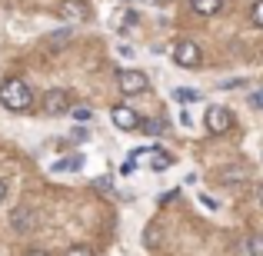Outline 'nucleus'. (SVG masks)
Returning <instances> with one entry per match:
<instances>
[{"label":"nucleus","mask_w":263,"mask_h":256,"mask_svg":"<svg viewBox=\"0 0 263 256\" xmlns=\"http://www.w3.org/2000/svg\"><path fill=\"white\" fill-rule=\"evenodd\" d=\"M117 87L127 96H137V93H147L150 90V77L143 70H123L120 77H117Z\"/></svg>","instance_id":"obj_3"},{"label":"nucleus","mask_w":263,"mask_h":256,"mask_svg":"<svg viewBox=\"0 0 263 256\" xmlns=\"http://www.w3.org/2000/svg\"><path fill=\"white\" fill-rule=\"evenodd\" d=\"M57 13H60V20H64V24H84V20L90 17V10H87L84 0H60V4H57Z\"/></svg>","instance_id":"obj_5"},{"label":"nucleus","mask_w":263,"mask_h":256,"mask_svg":"<svg viewBox=\"0 0 263 256\" xmlns=\"http://www.w3.org/2000/svg\"><path fill=\"white\" fill-rule=\"evenodd\" d=\"M7 196V183H4V180H0V200H4Z\"/></svg>","instance_id":"obj_23"},{"label":"nucleus","mask_w":263,"mask_h":256,"mask_svg":"<svg viewBox=\"0 0 263 256\" xmlns=\"http://www.w3.org/2000/svg\"><path fill=\"white\" fill-rule=\"evenodd\" d=\"M70 113H73V120H80V123H87L90 116H93V113H90L87 107H70Z\"/></svg>","instance_id":"obj_17"},{"label":"nucleus","mask_w":263,"mask_h":256,"mask_svg":"<svg viewBox=\"0 0 263 256\" xmlns=\"http://www.w3.org/2000/svg\"><path fill=\"white\" fill-rule=\"evenodd\" d=\"M27 256H50V253H44V250H30Z\"/></svg>","instance_id":"obj_22"},{"label":"nucleus","mask_w":263,"mask_h":256,"mask_svg":"<svg viewBox=\"0 0 263 256\" xmlns=\"http://www.w3.org/2000/svg\"><path fill=\"white\" fill-rule=\"evenodd\" d=\"M134 24H140V17L137 13H123V27H134Z\"/></svg>","instance_id":"obj_20"},{"label":"nucleus","mask_w":263,"mask_h":256,"mask_svg":"<svg viewBox=\"0 0 263 256\" xmlns=\"http://www.w3.org/2000/svg\"><path fill=\"white\" fill-rule=\"evenodd\" d=\"M10 226L17 233L37 230V210H33V206H13V210H10Z\"/></svg>","instance_id":"obj_6"},{"label":"nucleus","mask_w":263,"mask_h":256,"mask_svg":"<svg viewBox=\"0 0 263 256\" xmlns=\"http://www.w3.org/2000/svg\"><path fill=\"white\" fill-rule=\"evenodd\" d=\"M203 123H206L210 133L223 136V133H230V130H233V113L227 107H210V110H206V116H203Z\"/></svg>","instance_id":"obj_4"},{"label":"nucleus","mask_w":263,"mask_h":256,"mask_svg":"<svg viewBox=\"0 0 263 256\" xmlns=\"http://www.w3.org/2000/svg\"><path fill=\"white\" fill-rule=\"evenodd\" d=\"M174 100H180V103H193V100H200V90L180 87V90H174Z\"/></svg>","instance_id":"obj_13"},{"label":"nucleus","mask_w":263,"mask_h":256,"mask_svg":"<svg viewBox=\"0 0 263 256\" xmlns=\"http://www.w3.org/2000/svg\"><path fill=\"white\" fill-rule=\"evenodd\" d=\"M64 256H93V250H90V246H70Z\"/></svg>","instance_id":"obj_18"},{"label":"nucleus","mask_w":263,"mask_h":256,"mask_svg":"<svg viewBox=\"0 0 263 256\" xmlns=\"http://www.w3.org/2000/svg\"><path fill=\"white\" fill-rule=\"evenodd\" d=\"M140 133H150V136H157V133H163L167 130V123H160V120H140Z\"/></svg>","instance_id":"obj_12"},{"label":"nucleus","mask_w":263,"mask_h":256,"mask_svg":"<svg viewBox=\"0 0 263 256\" xmlns=\"http://www.w3.org/2000/svg\"><path fill=\"white\" fill-rule=\"evenodd\" d=\"M170 57H174V64L177 67H200L203 64V50H200V44L197 40H177L174 44V50H170Z\"/></svg>","instance_id":"obj_2"},{"label":"nucleus","mask_w":263,"mask_h":256,"mask_svg":"<svg viewBox=\"0 0 263 256\" xmlns=\"http://www.w3.org/2000/svg\"><path fill=\"white\" fill-rule=\"evenodd\" d=\"M250 107L263 110V87H260V90H253V93H250Z\"/></svg>","instance_id":"obj_19"},{"label":"nucleus","mask_w":263,"mask_h":256,"mask_svg":"<svg viewBox=\"0 0 263 256\" xmlns=\"http://www.w3.org/2000/svg\"><path fill=\"white\" fill-rule=\"evenodd\" d=\"M257 203H260V206H263V183H260V186H257Z\"/></svg>","instance_id":"obj_21"},{"label":"nucleus","mask_w":263,"mask_h":256,"mask_svg":"<svg viewBox=\"0 0 263 256\" xmlns=\"http://www.w3.org/2000/svg\"><path fill=\"white\" fill-rule=\"evenodd\" d=\"M247 250H250V256H263V233H253L247 240Z\"/></svg>","instance_id":"obj_16"},{"label":"nucleus","mask_w":263,"mask_h":256,"mask_svg":"<svg viewBox=\"0 0 263 256\" xmlns=\"http://www.w3.org/2000/svg\"><path fill=\"white\" fill-rule=\"evenodd\" d=\"M70 110V93L67 90H47L44 93V113L57 116V113H67Z\"/></svg>","instance_id":"obj_8"},{"label":"nucleus","mask_w":263,"mask_h":256,"mask_svg":"<svg viewBox=\"0 0 263 256\" xmlns=\"http://www.w3.org/2000/svg\"><path fill=\"white\" fill-rule=\"evenodd\" d=\"M250 24L263 30V0H253V7H250Z\"/></svg>","instance_id":"obj_15"},{"label":"nucleus","mask_w":263,"mask_h":256,"mask_svg":"<svg viewBox=\"0 0 263 256\" xmlns=\"http://www.w3.org/2000/svg\"><path fill=\"white\" fill-rule=\"evenodd\" d=\"M110 120H114L117 130H137V127H140V116H137V110L127 107V103H117V107L110 110Z\"/></svg>","instance_id":"obj_7"},{"label":"nucleus","mask_w":263,"mask_h":256,"mask_svg":"<svg viewBox=\"0 0 263 256\" xmlns=\"http://www.w3.org/2000/svg\"><path fill=\"white\" fill-rule=\"evenodd\" d=\"M177 163V156H170V153H154V170H170Z\"/></svg>","instance_id":"obj_14"},{"label":"nucleus","mask_w":263,"mask_h":256,"mask_svg":"<svg viewBox=\"0 0 263 256\" xmlns=\"http://www.w3.org/2000/svg\"><path fill=\"white\" fill-rule=\"evenodd\" d=\"M137 4H147V7H154V4H160V0H137Z\"/></svg>","instance_id":"obj_24"},{"label":"nucleus","mask_w":263,"mask_h":256,"mask_svg":"<svg viewBox=\"0 0 263 256\" xmlns=\"http://www.w3.org/2000/svg\"><path fill=\"white\" fill-rule=\"evenodd\" d=\"M220 7H223V0H190V10L200 17H213V13H220Z\"/></svg>","instance_id":"obj_10"},{"label":"nucleus","mask_w":263,"mask_h":256,"mask_svg":"<svg viewBox=\"0 0 263 256\" xmlns=\"http://www.w3.org/2000/svg\"><path fill=\"white\" fill-rule=\"evenodd\" d=\"M0 103H4L7 110H13V113H24V110L33 107V90L27 80L20 77H10L4 80V87H0Z\"/></svg>","instance_id":"obj_1"},{"label":"nucleus","mask_w":263,"mask_h":256,"mask_svg":"<svg viewBox=\"0 0 263 256\" xmlns=\"http://www.w3.org/2000/svg\"><path fill=\"white\" fill-rule=\"evenodd\" d=\"M80 167H84V156H64V160H53L50 163V173H77Z\"/></svg>","instance_id":"obj_9"},{"label":"nucleus","mask_w":263,"mask_h":256,"mask_svg":"<svg viewBox=\"0 0 263 256\" xmlns=\"http://www.w3.org/2000/svg\"><path fill=\"white\" fill-rule=\"evenodd\" d=\"M217 180H220V183H227V186H233V183H243V180H247V170H243V167L220 170V173H217Z\"/></svg>","instance_id":"obj_11"}]
</instances>
